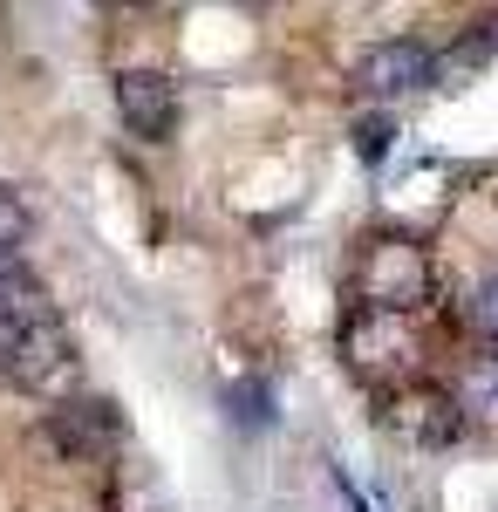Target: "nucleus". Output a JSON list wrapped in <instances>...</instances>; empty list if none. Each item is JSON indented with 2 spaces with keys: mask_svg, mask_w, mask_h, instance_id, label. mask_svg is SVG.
Masks as SVG:
<instances>
[{
  "mask_svg": "<svg viewBox=\"0 0 498 512\" xmlns=\"http://www.w3.org/2000/svg\"><path fill=\"white\" fill-rule=\"evenodd\" d=\"M110 512H164V492H157V478H144L137 465H123L110 485Z\"/></svg>",
  "mask_w": 498,
  "mask_h": 512,
  "instance_id": "obj_8",
  "label": "nucleus"
},
{
  "mask_svg": "<svg viewBox=\"0 0 498 512\" xmlns=\"http://www.w3.org/2000/svg\"><path fill=\"white\" fill-rule=\"evenodd\" d=\"M478 48H485V55H498V14L485 21V35H478Z\"/></svg>",
  "mask_w": 498,
  "mask_h": 512,
  "instance_id": "obj_11",
  "label": "nucleus"
},
{
  "mask_svg": "<svg viewBox=\"0 0 498 512\" xmlns=\"http://www.w3.org/2000/svg\"><path fill=\"white\" fill-rule=\"evenodd\" d=\"M48 444L62 458H103V451L123 444V417H116V403H103V396H69L48 417Z\"/></svg>",
  "mask_w": 498,
  "mask_h": 512,
  "instance_id": "obj_5",
  "label": "nucleus"
},
{
  "mask_svg": "<svg viewBox=\"0 0 498 512\" xmlns=\"http://www.w3.org/2000/svg\"><path fill=\"white\" fill-rule=\"evenodd\" d=\"M389 431L403 437V444H417V451H444V444L464 437V417H458V403H451L444 383H403V390L389 396Z\"/></svg>",
  "mask_w": 498,
  "mask_h": 512,
  "instance_id": "obj_2",
  "label": "nucleus"
},
{
  "mask_svg": "<svg viewBox=\"0 0 498 512\" xmlns=\"http://www.w3.org/2000/svg\"><path fill=\"white\" fill-rule=\"evenodd\" d=\"M342 355L362 369V376H389V369H403L410 355H417V342H410V328L396 315H369V308H355L342 328Z\"/></svg>",
  "mask_w": 498,
  "mask_h": 512,
  "instance_id": "obj_6",
  "label": "nucleus"
},
{
  "mask_svg": "<svg viewBox=\"0 0 498 512\" xmlns=\"http://www.w3.org/2000/svg\"><path fill=\"white\" fill-rule=\"evenodd\" d=\"M21 239H28V205H21L14 185H0V260H7Z\"/></svg>",
  "mask_w": 498,
  "mask_h": 512,
  "instance_id": "obj_9",
  "label": "nucleus"
},
{
  "mask_svg": "<svg viewBox=\"0 0 498 512\" xmlns=\"http://www.w3.org/2000/svg\"><path fill=\"white\" fill-rule=\"evenodd\" d=\"M451 403H458L464 424H498V355H471L451 383Z\"/></svg>",
  "mask_w": 498,
  "mask_h": 512,
  "instance_id": "obj_7",
  "label": "nucleus"
},
{
  "mask_svg": "<svg viewBox=\"0 0 498 512\" xmlns=\"http://www.w3.org/2000/svg\"><path fill=\"white\" fill-rule=\"evenodd\" d=\"M471 328H478V335H492V342H498V274L485 280L478 294H471Z\"/></svg>",
  "mask_w": 498,
  "mask_h": 512,
  "instance_id": "obj_10",
  "label": "nucleus"
},
{
  "mask_svg": "<svg viewBox=\"0 0 498 512\" xmlns=\"http://www.w3.org/2000/svg\"><path fill=\"white\" fill-rule=\"evenodd\" d=\"M355 82H362L369 96H410V89H430V82H437V55H430L417 35H389L355 62Z\"/></svg>",
  "mask_w": 498,
  "mask_h": 512,
  "instance_id": "obj_4",
  "label": "nucleus"
},
{
  "mask_svg": "<svg viewBox=\"0 0 498 512\" xmlns=\"http://www.w3.org/2000/svg\"><path fill=\"white\" fill-rule=\"evenodd\" d=\"M7 274H14V267H7V260H0V287H7Z\"/></svg>",
  "mask_w": 498,
  "mask_h": 512,
  "instance_id": "obj_12",
  "label": "nucleus"
},
{
  "mask_svg": "<svg viewBox=\"0 0 498 512\" xmlns=\"http://www.w3.org/2000/svg\"><path fill=\"white\" fill-rule=\"evenodd\" d=\"M116 117H123L130 137L164 144L178 130V82L164 76V69H123L116 76Z\"/></svg>",
  "mask_w": 498,
  "mask_h": 512,
  "instance_id": "obj_3",
  "label": "nucleus"
},
{
  "mask_svg": "<svg viewBox=\"0 0 498 512\" xmlns=\"http://www.w3.org/2000/svg\"><path fill=\"white\" fill-rule=\"evenodd\" d=\"M430 287H437V267H430V253L417 239L376 233L355 253V301L369 315H410V308L430 301Z\"/></svg>",
  "mask_w": 498,
  "mask_h": 512,
  "instance_id": "obj_1",
  "label": "nucleus"
}]
</instances>
